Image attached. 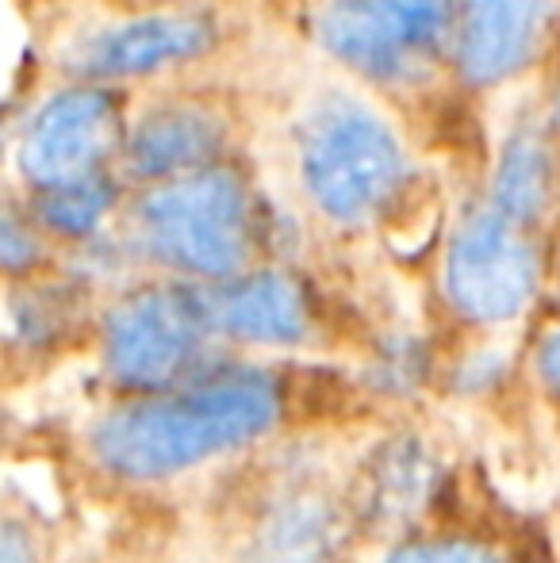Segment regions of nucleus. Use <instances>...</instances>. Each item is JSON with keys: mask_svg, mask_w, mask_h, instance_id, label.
Here are the masks:
<instances>
[{"mask_svg": "<svg viewBox=\"0 0 560 563\" xmlns=\"http://www.w3.org/2000/svg\"><path fill=\"white\" fill-rule=\"evenodd\" d=\"M223 126L204 108H162L135 126L128 142V165L135 177L173 180L196 173V165L216 154Z\"/></svg>", "mask_w": 560, "mask_h": 563, "instance_id": "nucleus-12", "label": "nucleus"}, {"mask_svg": "<svg viewBox=\"0 0 560 563\" xmlns=\"http://www.w3.org/2000/svg\"><path fill=\"white\" fill-rule=\"evenodd\" d=\"M557 196V173L553 154H549L546 139L534 131H518L515 142L507 146L495 173V192L492 203L523 227H538L541 219L553 211Z\"/></svg>", "mask_w": 560, "mask_h": 563, "instance_id": "nucleus-13", "label": "nucleus"}, {"mask_svg": "<svg viewBox=\"0 0 560 563\" xmlns=\"http://www.w3.org/2000/svg\"><path fill=\"white\" fill-rule=\"evenodd\" d=\"M234 498L223 563H338L361 529L358 479L307 438L273 452Z\"/></svg>", "mask_w": 560, "mask_h": 563, "instance_id": "nucleus-2", "label": "nucleus"}, {"mask_svg": "<svg viewBox=\"0 0 560 563\" xmlns=\"http://www.w3.org/2000/svg\"><path fill=\"white\" fill-rule=\"evenodd\" d=\"M384 563H523L507 541L469 526L415 529Z\"/></svg>", "mask_w": 560, "mask_h": 563, "instance_id": "nucleus-14", "label": "nucleus"}, {"mask_svg": "<svg viewBox=\"0 0 560 563\" xmlns=\"http://www.w3.org/2000/svg\"><path fill=\"white\" fill-rule=\"evenodd\" d=\"M211 327L219 341L250 349H299L315 334L311 303L288 273L262 268L208 291Z\"/></svg>", "mask_w": 560, "mask_h": 563, "instance_id": "nucleus-9", "label": "nucleus"}, {"mask_svg": "<svg viewBox=\"0 0 560 563\" xmlns=\"http://www.w3.org/2000/svg\"><path fill=\"white\" fill-rule=\"evenodd\" d=\"M120 142V112L105 89H66L51 97L28 123L20 165L43 192L92 180Z\"/></svg>", "mask_w": 560, "mask_h": 563, "instance_id": "nucleus-8", "label": "nucleus"}, {"mask_svg": "<svg viewBox=\"0 0 560 563\" xmlns=\"http://www.w3.org/2000/svg\"><path fill=\"white\" fill-rule=\"evenodd\" d=\"M453 31V0H327L319 20L327 51L384 85L426 74Z\"/></svg>", "mask_w": 560, "mask_h": 563, "instance_id": "nucleus-7", "label": "nucleus"}, {"mask_svg": "<svg viewBox=\"0 0 560 563\" xmlns=\"http://www.w3.org/2000/svg\"><path fill=\"white\" fill-rule=\"evenodd\" d=\"M135 242L150 261L180 276L211 284L239 280L254 250L246 188L223 169L162 180L139 200Z\"/></svg>", "mask_w": 560, "mask_h": 563, "instance_id": "nucleus-3", "label": "nucleus"}, {"mask_svg": "<svg viewBox=\"0 0 560 563\" xmlns=\"http://www.w3.org/2000/svg\"><path fill=\"white\" fill-rule=\"evenodd\" d=\"M299 180L330 223H365L404 180V150L365 104L322 100L299 131Z\"/></svg>", "mask_w": 560, "mask_h": 563, "instance_id": "nucleus-5", "label": "nucleus"}, {"mask_svg": "<svg viewBox=\"0 0 560 563\" xmlns=\"http://www.w3.org/2000/svg\"><path fill=\"white\" fill-rule=\"evenodd\" d=\"M457 66L472 85L507 81L546 35L553 0H453Z\"/></svg>", "mask_w": 560, "mask_h": 563, "instance_id": "nucleus-10", "label": "nucleus"}, {"mask_svg": "<svg viewBox=\"0 0 560 563\" xmlns=\"http://www.w3.org/2000/svg\"><path fill=\"white\" fill-rule=\"evenodd\" d=\"M441 288L464 322H515L541 288V250L534 230L503 216L495 203L469 211L449 238Z\"/></svg>", "mask_w": 560, "mask_h": 563, "instance_id": "nucleus-6", "label": "nucleus"}, {"mask_svg": "<svg viewBox=\"0 0 560 563\" xmlns=\"http://www.w3.org/2000/svg\"><path fill=\"white\" fill-rule=\"evenodd\" d=\"M216 338L208 291L193 284H146L108 311L100 356L123 399H146L196 379Z\"/></svg>", "mask_w": 560, "mask_h": 563, "instance_id": "nucleus-4", "label": "nucleus"}, {"mask_svg": "<svg viewBox=\"0 0 560 563\" xmlns=\"http://www.w3.org/2000/svg\"><path fill=\"white\" fill-rule=\"evenodd\" d=\"M211 46V27L193 15H139L116 23L89 38L77 51V69L85 77H142L169 69L177 62L200 58Z\"/></svg>", "mask_w": 560, "mask_h": 563, "instance_id": "nucleus-11", "label": "nucleus"}, {"mask_svg": "<svg viewBox=\"0 0 560 563\" xmlns=\"http://www.w3.org/2000/svg\"><path fill=\"white\" fill-rule=\"evenodd\" d=\"M296 418V391L277 368H208L146 399H123L81 433L92 472L123 487H162L250 452Z\"/></svg>", "mask_w": 560, "mask_h": 563, "instance_id": "nucleus-1", "label": "nucleus"}, {"mask_svg": "<svg viewBox=\"0 0 560 563\" xmlns=\"http://www.w3.org/2000/svg\"><path fill=\"white\" fill-rule=\"evenodd\" d=\"M534 368H538V379L546 384V395L560 407V322L541 338L538 353H534Z\"/></svg>", "mask_w": 560, "mask_h": 563, "instance_id": "nucleus-16", "label": "nucleus"}, {"mask_svg": "<svg viewBox=\"0 0 560 563\" xmlns=\"http://www.w3.org/2000/svg\"><path fill=\"white\" fill-rule=\"evenodd\" d=\"M108 211H112V188L100 177L43 192V203H39V219L62 238H89L105 223Z\"/></svg>", "mask_w": 560, "mask_h": 563, "instance_id": "nucleus-15", "label": "nucleus"}]
</instances>
